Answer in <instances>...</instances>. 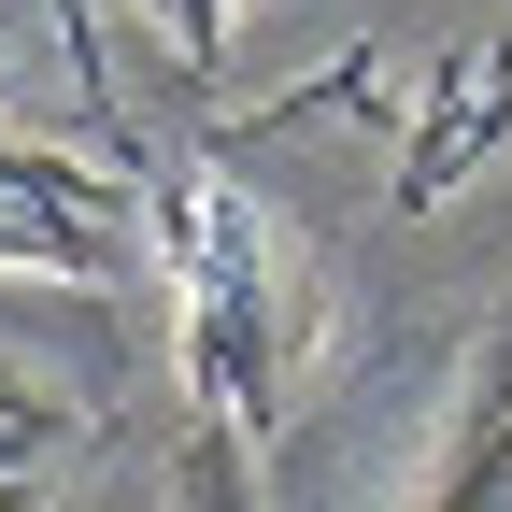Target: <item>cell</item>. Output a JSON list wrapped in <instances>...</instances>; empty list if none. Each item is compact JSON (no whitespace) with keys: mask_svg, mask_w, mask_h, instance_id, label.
I'll return each mask as SVG.
<instances>
[{"mask_svg":"<svg viewBox=\"0 0 512 512\" xmlns=\"http://www.w3.org/2000/svg\"><path fill=\"white\" fill-rule=\"evenodd\" d=\"M0 185L43 200V214H72V228H114V242H128V200H114L86 157H57V143H15V128H0Z\"/></svg>","mask_w":512,"mask_h":512,"instance_id":"cell-4","label":"cell"},{"mask_svg":"<svg viewBox=\"0 0 512 512\" xmlns=\"http://www.w3.org/2000/svg\"><path fill=\"white\" fill-rule=\"evenodd\" d=\"M57 470H72V413L29 399V384H0V512H43Z\"/></svg>","mask_w":512,"mask_h":512,"instance_id":"cell-3","label":"cell"},{"mask_svg":"<svg viewBox=\"0 0 512 512\" xmlns=\"http://www.w3.org/2000/svg\"><path fill=\"white\" fill-rule=\"evenodd\" d=\"M72 57H86V29H72ZM86 72H100V57H86Z\"/></svg>","mask_w":512,"mask_h":512,"instance_id":"cell-8","label":"cell"},{"mask_svg":"<svg viewBox=\"0 0 512 512\" xmlns=\"http://www.w3.org/2000/svg\"><path fill=\"white\" fill-rule=\"evenodd\" d=\"M0 271H114V228H72V214L0 185Z\"/></svg>","mask_w":512,"mask_h":512,"instance_id":"cell-6","label":"cell"},{"mask_svg":"<svg viewBox=\"0 0 512 512\" xmlns=\"http://www.w3.org/2000/svg\"><path fill=\"white\" fill-rule=\"evenodd\" d=\"M157 228H171L200 399H228L242 427H285V370H299V328H313L299 228H285L271 200H242L228 171H171V185H157Z\"/></svg>","mask_w":512,"mask_h":512,"instance_id":"cell-1","label":"cell"},{"mask_svg":"<svg viewBox=\"0 0 512 512\" xmlns=\"http://www.w3.org/2000/svg\"><path fill=\"white\" fill-rule=\"evenodd\" d=\"M157 15H171V43H185V72L228 57V0H157Z\"/></svg>","mask_w":512,"mask_h":512,"instance_id":"cell-7","label":"cell"},{"mask_svg":"<svg viewBox=\"0 0 512 512\" xmlns=\"http://www.w3.org/2000/svg\"><path fill=\"white\" fill-rule=\"evenodd\" d=\"M413 512H512V313H498V342L470 370V413H456V441H441Z\"/></svg>","mask_w":512,"mask_h":512,"instance_id":"cell-2","label":"cell"},{"mask_svg":"<svg viewBox=\"0 0 512 512\" xmlns=\"http://www.w3.org/2000/svg\"><path fill=\"white\" fill-rule=\"evenodd\" d=\"M242 413L228 399H200V413H185V456H171V484H185V512H256V470H242Z\"/></svg>","mask_w":512,"mask_h":512,"instance_id":"cell-5","label":"cell"}]
</instances>
